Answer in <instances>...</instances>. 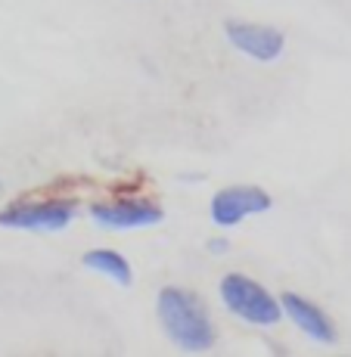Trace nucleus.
<instances>
[{
    "label": "nucleus",
    "instance_id": "nucleus-1",
    "mask_svg": "<svg viewBox=\"0 0 351 357\" xmlns=\"http://www.w3.org/2000/svg\"><path fill=\"white\" fill-rule=\"evenodd\" d=\"M159 324L168 333V339L184 351H209L218 339L215 320H211L205 301L196 292L181 286H165L156 301Z\"/></svg>",
    "mask_w": 351,
    "mask_h": 357
},
{
    "label": "nucleus",
    "instance_id": "nucleus-2",
    "mask_svg": "<svg viewBox=\"0 0 351 357\" xmlns=\"http://www.w3.org/2000/svg\"><path fill=\"white\" fill-rule=\"evenodd\" d=\"M221 301L233 317L252 326H277L283 320L280 301L246 273H227L221 280Z\"/></svg>",
    "mask_w": 351,
    "mask_h": 357
},
{
    "label": "nucleus",
    "instance_id": "nucleus-3",
    "mask_svg": "<svg viewBox=\"0 0 351 357\" xmlns=\"http://www.w3.org/2000/svg\"><path fill=\"white\" fill-rule=\"evenodd\" d=\"M75 202L66 199H44V202H13L0 211V224L29 233H59L72 224Z\"/></svg>",
    "mask_w": 351,
    "mask_h": 357
},
{
    "label": "nucleus",
    "instance_id": "nucleus-4",
    "mask_svg": "<svg viewBox=\"0 0 351 357\" xmlns=\"http://www.w3.org/2000/svg\"><path fill=\"white\" fill-rule=\"evenodd\" d=\"M271 208V196L261 187H249V183H239V187H224L211 196V221L218 227H237L239 221H246L249 215H264Z\"/></svg>",
    "mask_w": 351,
    "mask_h": 357
},
{
    "label": "nucleus",
    "instance_id": "nucleus-5",
    "mask_svg": "<svg viewBox=\"0 0 351 357\" xmlns=\"http://www.w3.org/2000/svg\"><path fill=\"white\" fill-rule=\"evenodd\" d=\"M224 34L243 56L255 59V63H274L286 47V38L280 29L258 25V22H243V19H230L224 25Z\"/></svg>",
    "mask_w": 351,
    "mask_h": 357
},
{
    "label": "nucleus",
    "instance_id": "nucleus-6",
    "mask_svg": "<svg viewBox=\"0 0 351 357\" xmlns=\"http://www.w3.org/2000/svg\"><path fill=\"white\" fill-rule=\"evenodd\" d=\"M91 218L106 230H134L159 224L165 211L149 199H115V202H96Z\"/></svg>",
    "mask_w": 351,
    "mask_h": 357
},
{
    "label": "nucleus",
    "instance_id": "nucleus-7",
    "mask_svg": "<svg viewBox=\"0 0 351 357\" xmlns=\"http://www.w3.org/2000/svg\"><path fill=\"white\" fill-rule=\"evenodd\" d=\"M280 307H283V317L292 320V324L299 326L301 333L308 335V339L323 342V345H333V342L339 339L333 317H329V314L323 311L320 305H314L311 298H305V295L283 292V298H280Z\"/></svg>",
    "mask_w": 351,
    "mask_h": 357
},
{
    "label": "nucleus",
    "instance_id": "nucleus-8",
    "mask_svg": "<svg viewBox=\"0 0 351 357\" xmlns=\"http://www.w3.org/2000/svg\"><path fill=\"white\" fill-rule=\"evenodd\" d=\"M81 261H84L87 271L103 273V277L115 280L119 286H130V283H134V271H130L128 258L121 255V252H115V249H91Z\"/></svg>",
    "mask_w": 351,
    "mask_h": 357
},
{
    "label": "nucleus",
    "instance_id": "nucleus-9",
    "mask_svg": "<svg viewBox=\"0 0 351 357\" xmlns=\"http://www.w3.org/2000/svg\"><path fill=\"white\" fill-rule=\"evenodd\" d=\"M227 249H230V243H227V239H221V236L211 239V243H209V252H211V255H224Z\"/></svg>",
    "mask_w": 351,
    "mask_h": 357
},
{
    "label": "nucleus",
    "instance_id": "nucleus-10",
    "mask_svg": "<svg viewBox=\"0 0 351 357\" xmlns=\"http://www.w3.org/2000/svg\"><path fill=\"white\" fill-rule=\"evenodd\" d=\"M0 190H3V183H0Z\"/></svg>",
    "mask_w": 351,
    "mask_h": 357
}]
</instances>
